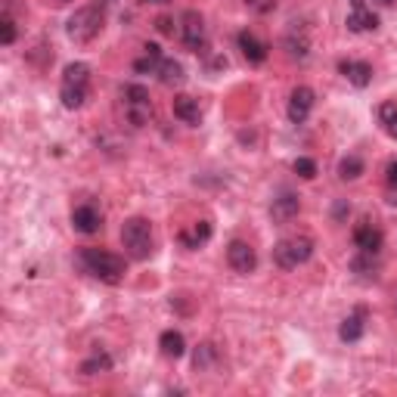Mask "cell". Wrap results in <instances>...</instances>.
Segmentation results:
<instances>
[{
    "label": "cell",
    "instance_id": "cell-1",
    "mask_svg": "<svg viewBox=\"0 0 397 397\" xmlns=\"http://www.w3.org/2000/svg\"><path fill=\"white\" fill-rule=\"evenodd\" d=\"M78 264L84 267V273H90L106 286H119L124 279V258L112 255V251H106V248H81Z\"/></svg>",
    "mask_w": 397,
    "mask_h": 397
},
{
    "label": "cell",
    "instance_id": "cell-2",
    "mask_svg": "<svg viewBox=\"0 0 397 397\" xmlns=\"http://www.w3.org/2000/svg\"><path fill=\"white\" fill-rule=\"evenodd\" d=\"M87 94H90V66L87 62H71L62 71V81H59V99L66 109H81L87 103Z\"/></svg>",
    "mask_w": 397,
    "mask_h": 397
},
{
    "label": "cell",
    "instance_id": "cell-3",
    "mask_svg": "<svg viewBox=\"0 0 397 397\" xmlns=\"http://www.w3.org/2000/svg\"><path fill=\"white\" fill-rule=\"evenodd\" d=\"M103 22H106V4H90V6H81L75 10V16L66 22V34L75 44H90L103 31Z\"/></svg>",
    "mask_w": 397,
    "mask_h": 397
},
{
    "label": "cell",
    "instance_id": "cell-4",
    "mask_svg": "<svg viewBox=\"0 0 397 397\" xmlns=\"http://www.w3.org/2000/svg\"><path fill=\"white\" fill-rule=\"evenodd\" d=\"M121 246L124 251L134 258V261H146L152 258V248H156V242H152V227L146 218H128L121 227Z\"/></svg>",
    "mask_w": 397,
    "mask_h": 397
},
{
    "label": "cell",
    "instance_id": "cell-5",
    "mask_svg": "<svg viewBox=\"0 0 397 397\" xmlns=\"http://www.w3.org/2000/svg\"><path fill=\"white\" fill-rule=\"evenodd\" d=\"M313 255V239L311 236H288L273 246V264L283 270H295Z\"/></svg>",
    "mask_w": 397,
    "mask_h": 397
},
{
    "label": "cell",
    "instance_id": "cell-6",
    "mask_svg": "<svg viewBox=\"0 0 397 397\" xmlns=\"http://www.w3.org/2000/svg\"><path fill=\"white\" fill-rule=\"evenodd\" d=\"M124 115L134 128H143V124L152 121V99H149V90L143 84H128L124 87Z\"/></svg>",
    "mask_w": 397,
    "mask_h": 397
},
{
    "label": "cell",
    "instance_id": "cell-7",
    "mask_svg": "<svg viewBox=\"0 0 397 397\" xmlns=\"http://www.w3.org/2000/svg\"><path fill=\"white\" fill-rule=\"evenodd\" d=\"M180 22H184V25H180V38H184L186 47L193 53H205V47H208V31H205L202 16H198L196 10H186Z\"/></svg>",
    "mask_w": 397,
    "mask_h": 397
},
{
    "label": "cell",
    "instance_id": "cell-8",
    "mask_svg": "<svg viewBox=\"0 0 397 397\" xmlns=\"http://www.w3.org/2000/svg\"><path fill=\"white\" fill-rule=\"evenodd\" d=\"M227 264L236 270V273H251V270L258 267V255H255V248L248 246V242H242V239H233L230 246H227Z\"/></svg>",
    "mask_w": 397,
    "mask_h": 397
},
{
    "label": "cell",
    "instance_id": "cell-9",
    "mask_svg": "<svg viewBox=\"0 0 397 397\" xmlns=\"http://www.w3.org/2000/svg\"><path fill=\"white\" fill-rule=\"evenodd\" d=\"M313 103H317V96H313L311 87H295L292 96H288V121L292 124H304L308 121V115L313 109Z\"/></svg>",
    "mask_w": 397,
    "mask_h": 397
},
{
    "label": "cell",
    "instance_id": "cell-10",
    "mask_svg": "<svg viewBox=\"0 0 397 397\" xmlns=\"http://www.w3.org/2000/svg\"><path fill=\"white\" fill-rule=\"evenodd\" d=\"M348 29L354 31V34H363V31H376L378 29V16L366 6V0H351Z\"/></svg>",
    "mask_w": 397,
    "mask_h": 397
},
{
    "label": "cell",
    "instance_id": "cell-11",
    "mask_svg": "<svg viewBox=\"0 0 397 397\" xmlns=\"http://www.w3.org/2000/svg\"><path fill=\"white\" fill-rule=\"evenodd\" d=\"M71 227H75L78 233H84V236H90V233H99V227H103V211H99L94 202L78 205V208L71 211Z\"/></svg>",
    "mask_w": 397,
    "mask_h": 397
},
{
    "label": "cell",
    "instance_id": "cell-12",
    "mask_svg": "<svg viewBox=\"0 0 397 397\" xmlns=\"http://www.w3.org/2000/svg\"><path fill=\"white\" fill-rule=\"evenodd\" d=\"M298 211H301V198H298L295 193H288V189H283L273 205H270V218H273V223H288L292 218H298Z\"/></svg>",
    "mask_w": 397,
    "mask_h": 397
},
{
    "label": "cell",
    "instance_id": "cell-13",
    "mask_svg": "<svg viewBox=\"0 0 397 397\" xmlns=\"http://www.w3.org/2000/svg\"><path fill=\"white\" fill-rule=\"evenodd\" d=\"M382 242H385L382 230H378L376 223H369V221H363V223H360V227L354 230V246H357L360 251L378 255V251H382Z\"/></svg>",
    "mask_w": 397,
    "mask_h": 397
},
{
    "label": "cell",
    "instance_id": "cell-14",
    "mask_svg": "<svg viewBox=\"0 0 397 397\" xmlns=\"http://www.w3.org/2000/svg\"><path fill=\"white\" fill-rule=\"evenodd\" d=\"M338 71L354 87H366L369 81H373V66H369V62H360V59H341L338 62Z\"/></svg>",
    "mask_w": 397,
    "mask_h": 397
},
{
    "label": "cell",
    "instance_id": "cell-15",
    "mask_svg": "<svg viewBox=\"0 0 397 397\" xmlns=\"http://www.w3.org/2000/svg\"><path fill=\"white\" fill-rule=\"evenodd\" d=\"M236 44H239L242 56H246V59L251 62V66H261V62L267 59V44H264V41H258V38H255V34H251L248 29H246V31H239Z\"/></svg>",
    "mask_w": 397,
    "mask_h": 397
},
{
    "label": "cell",
    "instance_id": "cell-16",
    "mask_svg": "<svg viewBox=\"0 0 397 397\" xmlns=\"http://www.w3.org/2000/svg\"><path fill=\"white\" fill-rule=\"evenodd\" d=\"M363 329H366V311L357 308L354 313H351V317L341 320L338 338H341V341H360V338H363Z\"/></svg>",
    "mask_w": 397,
    "mask_h": 397
},
{
    "label": "cell",
    "instance_id": "cell-17",
    "mask_svg": "<svg viewBox=\"0 0 397 397\" xmlns=\"http://www.w3.org/2000/svg\"><path fill=\"white\" fill-rule=\"evenodd\" d=\"M171 109H174V119H180L184 124H196L202 121V109H198V99L193 96H174V103H171Z\"/></svg>",
    "mask_w": 397,
    "mask_h": 397
},
{
    "label": "cell",
    "instance_id": "cell-18",
    "mask_svg": "<svg viewBox=\"0 0 397 397\" xmlns=\"http://www.w3.org/2000/svg\"><path fill=\"white\" fill-rule=\"evenodd\" d=\"M161 47L159 44H143V56L134 59V71L140 75H159V66H161Z\"/></svg>",
    "mask_w": 397,
    "mask_h": 397
},
{
    "label": "cell",
    "instance_id": "cell-19",
    "mask_svg": "<svg viewBox=\"0 0 397 397\" xmlns=\"http://www.w3.org/2000/svg\"><path fill=\"white\" fill-rule=\"evenodd\" d=\"M159 348H161V354H165L168 360H180L186 354V338L180 336L177 329H165L159 336Z\"/></svg>",
    "mask_w": 397,
    "mask_h": 397
},
{
    "label": "cell",
    "instance_id": "cell-20",
    "mask_svg": "<svg viewBox=\"0 0 397 397\" xmlns=\"http://www.w3.org/2000/svg\"><path fill=\"white\" fill-rule=\"evenodd\" d=\"M208 239H211V223L208 221H198L193 230L180 233V242H184L186 248H198V246H205Z\"/></svg>",
    "mask_w": 397,
    "mask_h": 397
},
{
    "label": "cell",
    "instance_id": "cell-21",
    "mask_svg": "<svg viewBox=\"0 0 397 397\" xmlns=\"http://www.w3.org/2000/svg\"><path fill=\"white\" fill-rule=\"evenodd\" d=\"M184 66H180L177 59H161V66H159V81L161 84H168V87H177V84H184Z\"/></svg>",
    "mask_w": 397,
    "mask_h": 397
},
{
    "label": "cell",
    "instance_id": "cell-22",
    "mask_svg": "<svg viewBox=\"0 0 397 397\" xmlns=\"http://www.w3.org/2000/svg\"><path fill=\"white\" fill-rule=\"evenodd\" d=\"M109 369H112V357L109 354H106V351H94V354H90L87 360H84V363H81V373H84V376H94V373H109Z\"/></svg>",
    "mask_w": 397,
    "mask_h": 397
},
{
    "label": "cell",
    "instance_id": "cell-23",
    "mask_svg": "<svg viewBox=\"0 0 397 397\" xmlns=\"http://www.w3.org/2000/svg\"><path fill=\"white\" fill-rule=\"evenodd\" d=\"M378 124L385 128L388 137L397 140V103H394V99H388V103L378 106Z\"/></svg>",
    "mask_w": 397,
    "mask_h": 397
},
{
    "label": "cell",
    "instance_id": "cell-24",
    "mask_svg": "<svg viewBox=\"0 0 397 397\" xmlns=\"http://www.w3.org/2000/svg\"><path fill=\"white\" fill-rule=\"evenodd\" d=\"M360 174H363V159L354 156V152L338 161V177L341 180H357Z\"/></svg>",
    "mask_w": 397,
    "mask_h": 397
},
{
    "label": "cell",
    "instance_id": "cell-25",
    "mask_svg": "<svg viewBox=\"0 0 397 397\" xmlns=\"http://www.w3.org/2000/svg\"><path fill=\"white\" fill-rule=\"evenodd\" d=\"M351 270H354L357 276H376L378 261H376V255H369V251H360V255L351 261Z\"/></svg>",
    "mask_w": 397,
    "mask_h": 397
},
{
    "label": "cell",
    "instance_id": "cell-26",
    "mask_svg": "<svg viewBox=\"0 0 397 397\" xmlns=\"http://www.w3.org/2000/svg\"><path fill=\"white\" fill-rule=\"evenodd\" d=\"M0 44H4V47L16 44V22H13V16H10V13L0 16Z\"/></svg>",
    "mask_w": 397,
    "mask_h": 397
},
{
    "label": "cell",
    "instance_id": "cell-27",
    "mask_svg": "<svg viewBox=\"0 0 397 397\" xmlns=\"http://www.w3.org/2000/svg\"><path fill=\"white\" fill-rule=\"evenodd\" d=\"M292 171H295L298 177H304V180H313V177H317V161L301 156V159H295V161H292Z\"/></svg>",
    "mask_w": 397,
    "mask_h": 397
},
{
    "label": "cell",
    "instance_id": "cell-28",
    "mask_svg": "<svg viewBox=\"0 0 397 397\" xmlns=\"http://www.w3.org/2000/svg\"><path fill=\"white\" fill-rule=\"evenodd\" d=\"M214 360H218V351H214L211 345H202V348L196 351V357H193V366L196 369H208Z\"/></svg>",
    "mask_w": 397,
    "mask_h": 397
},
{
    "label": "cell",
    "instance_id": "cell-29",
    "mask_svg": "<svg viewBox=\"0 0 397 397\" xmlns=\"http://www.w3.org/2000/svg\"><path fill=\"white\" fill-rule=\"evenodd\" d=\"M385 180H388V189H397V159H394V161H388V168H385Z\"/></svg>",
    "mask_w": 397,
    "mask_h": 397
},
{
    "label": "cell",
    "instance_id": "cell-30",
    "mask_svg": "<svg viewBox=\"0 0 397 397\" xmlns=\"http://www.w3.org/2000/svg\"><path fill=\"white\" fill-rule=\"evenodd\" d=\"M156 29L171 38V34H174V19H168V16H159V19H156Z\"/></svg>",
    "mask_w": 397,
    "mask_h": 397
},
{
    "label": "cell",
    "instance_id": "cell-31",
    "mask_svg": "<svg viewBox=\"0 0 397 397\" xmlns=\"http://www.w3.org/2000/svg\"><path fill=\"white\" fill-rule=\"evenodd\" d=\"M246 4L251 6V10H258V13H267V10H273L276 0H246Z\"/></svg>",
    "mask_w": 397,
    "mask_h": 397
},
{
    "label": "cell",
    "instance_id": "cell-32",
    "mask_svg": "<svg viewBox=\"0 0 397 397\" xmlns=\"http://www.w3.org/2000/svg\"><path fill=\"white\" fill-rule=\"evenodd\" d=\"M348 211H351V208H348V205H345V202H338V205H336V221H341V218H345V214H348Z\"/></svg>",
    "mask_w": 397,
    "mask_h": 397
},
{
    "label": "cell",
    "instance_id": "cell-33",
    "mask_svg": "<svg viewBox=\"0 0 397 397\" xmlns=\"http://www.w3.org/2000/svg\"><path fill=\"white\" fill-rule=\"evenodd\" d=\"M391 205H397V189H391V198H388Z\"/></svg>",
    "mask_w": 397,
    "mask_h": 397
},
{
    "label": "cell",
    "instance_id": "cell-34",
    "mask_svg": "<svg viewBox=\"0 0 397 397\" xmlns=\"http://www.w3.org/2000/svg\"><path fill=\"white\" fill-rule=\"evenodd\" d=\"M378 4H382V6H391V4H394V0H378Z\"/></svg>",
    "mask_w": 397,
    "mask_h": 397
},
{
    "label": "cell",
    "instance_id": "cell-35",
    "mask_svg": "<svg viewBox=\"0 0 397 397\" xmlns=\"http://www.w3.org/2000/svg\"><path fill=\"white\" fill-rule=\"evenodd\" d=\"M146 4H161V0H146Z\"/></svg>",
    "mask_w": 397,
    "mask_h": 397
},
{
    "label": "cell",
    "instance_id": "cell-36",
    "mask_svg": "<svg viewBox=\"0 0 397 397\" xmlns=\"http://www.w3.org/2000/svg\"><path fill=\"white\" fill-rule=\"evenodd\" d=\"M59 4H69V0H59Z\"/></svg>",
    "mask_w": 397,
    "mask_h": 397
}]
</instances>
